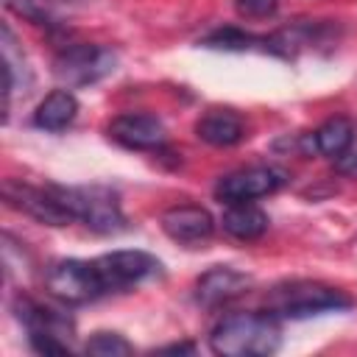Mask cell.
Wrapping results in <instances>:
<instances>
[{
	"instance_id": "cell-21",
	"label": "cell",
	"mask_w": 357,
	"mask_h": 357,
	"mask_svg": "<svg viewBox=\"0 0 357 357\" xmlns=\"http://www.w3.org/2000/svg\"><path fill=\"white\" fill-rule=\"evenodd\" d=\"M31 340V349L39 351V354H70V346L61 335H53V332H31L28 335Z\"/></svg>"
},
{
	"instance_id": "cell-7",
	"label": "cell",
	"mask_w": 357,
	"mask_h": 357,
	"mask_svg": "<svg viewBox=\"0 0 357 357\" xmlns=\"http://www.w3.org/2000/svg\"><path fill=\"white\" fill-rule=\"evenodd\" d=\"M106 290H126L162 273V262L148 251H112L95 259Z\"/></svg>"
},
{
	"instance_id": "cell-13",
	"label": "cell",
	"mask_w": 357,
	"mask_h": 357,
	"mask_svg": "<svg viewBox=\"0 0 357 357\" xmlns=\"http://www.w3.org/2000/svg\"><path fill=\"white\" fill-rule=\"evenodd\" d=\"M195 134L201 142H206L212 148H231L245 137V126L234 112L215 109V112H206L195 123Z\"/></svg>"
},
{
	"instance_id": "cell-2",
	"label": "cell",
	"mask_w": 357,
	"mask_h": 357,
	"mask_svg": "<svg viewBox=\"0 0 357 357\" xmlns=\"http://www.w3.org/2000/svg\"><path fill=\"white\" fill-rule=\"evenodd\" d=\"M351 304L354 301L343 290L321 282H284L276 284L265 298L268 312H273L276 318H310L321 312L349 310Z\"/></svg>"
},
{
	"instance_id": "cell-23",
	"label": "cell",
	"mask_w": 357,
	"mask_h": 357,
	"mask_svg": "<svg viewBox=\"0 0 357 357\" xmlns=\"http://www.w3.org/2000/svg\"><path fill=\"white\" fill-rule=\"evenodd\" d=\"M159 351H167V354H192L195 346H192V343H173V346H165V349H159Z\"/></svg>"
},
{
	"instance_id": "cell-6",
	"label": "cell",
	"mask_w": 357,
	"mask_h": 357,
	"mask_svg": "<svg viewBox=\"0 0 357 357\" xmlns=\"http://www.w3.org/2000/svg\"><path fill=\"white\" fill-rule=\"evenodd\" d=\"M3 201L33 218L36 223H45V226H70L75 220V215L67 209V204L56 195L53 187H33V184H25V181H17V178H6L3 181Z\"/></svg>"
},
{
	"instance_id": "cell-3",
	"label": "cell",
	"mask_w": 357,
	"mask_h": 357,
	"mask_svg": "<svg viewBox=\"0 0 357 357\" xmlns=\"http://www.w3.org/2000/svg\"><path fill=\"white\" fill-rule=\"evenodd\" d=\"M56 195L67 204V209L75 215V220H81L84 226H89L98 234H117L126 229V215L120 209V198L114 190L92 184V187H56Z\"/></svg>"
},
{
	"instance_id": "cell-12",
	"label": "cell",
	"mask_w": 357,
	"mask_h": 357,
	"mask_svg": "<svg viewBox=\"0 0 357 357\" xmlns=\"http://www.w3.org/2000/svg\"><path fill=\"white\" fill-rule=\"evenodd\" d=\"M268 212L259 209L257 204L251 201H240V204H229V209L223 212L220 218V226L229 237L240 240V243H248V240H259L265 231H268Z\"/></svg>"
},
{
	"instance_id": "cell-4",
	"label": "cell",
	"mask_w": 357,
	"mask_h": 357,
	"mask_svg": "<svg viewBox=\"0 0 357 357\" xmlns=\"http://www.w3.org/2000/svg\"><path fill=\"white\" fill-rule=\"evenodd\" d=\"M45 290L64 304H89L106 290L98 265L84 259H56L45 271Z\"/></svg>"
},
{
	"instance_id": "cell-17",
	"label": "cell",
	"mask_w": 357,
	"mask_h": 357,
	"mask_svg": "<svg viewBox=\"0 0 357 357\" xmlns=\"http://www.w3.org/2000/svg\"><path fill=\"white\" fill-rule=\"evenodd\" d=\"M8 11H14L17 17L28 20V22H36V25H50L56 22V0H3Z\"/></svg>"
},
{
	"instance_id": "cell-16",
	"label": "cell",
	"mask_w": 357,
	"mask_h": 357,
	"mask_svg": "<svg viewBox=\"0 0 357 357\" xmlns=\"http://www.w3.org/2000/svg\"><path fill=\"white\" fill-rule=\"evenodd\" d=\"M351 139H354V126L346 120V117H332L326 120L318 131H315V142H318V151L324 156H340L346 148H351Z\"/></svg>"
},
{
	"instance_id": "cell-10",
	"label": "cell",
	"mask_w": 357,
	"mask_h": 357,
	"mask_svg": "<svg viewBox=\"0 0 357 357\" xmlns=\"http://www.w3.org/2000/svg\"><path fill=\"white\" fill-rule=\"evenodd\" d=\"M162 231L181 243V245H198L206 243L215 231V218L195 204H181V206H170L162 215Z\"/></svg>"
},
{
	"instance_id": "cell-18",
	"label": "cell",
	"mask_w": 357,
	"mask_h": 357,
	"mask_svg": "<svg viewBox=\"0 0 357 357\" xmlns=\"http://www.w3.org/2000/svg\"><path fill=\"white\" fill-rule=\"evenodd\" d=\"M84 351L92 354V357H128L134 351V346L117 332H95L86 340Z\"/></svg>"
},
{
	"instance_id": "cell-11",
	"label": "cell",
	"mask_w": 357,
	"mask_h": 357,
	"mask_svg": "<svg viewBox=\"0 0 357 357\" xmlns=\"http://www.w3.org/2000/svg\"><path fill=\"white\" fill-rule=\"evenodd\" d=\"M248 287H251V276H245L243 271L218 265L195 282V301L204 307H220V304L243 296Z\"/></svg>"
},
{
	"instance_id": "cell-1",
	"label": "cell",
	"mask_w": 357,
	"mask_h": 357,
	"mask_svg": "<svg viewBox=\"0 0 357 357\" xmlns=\"http://www.w3.org/2000/svg\"><path fill=\"white\" fill-rule=\"evenodd\" d=\"M282 346L273 312H231L209 332V349L220 357H268Z\"/></svg>"
},
{
	"instance_id": "cell-5",
	"label": "cell",
	"mask_w": 357,
	"mask_h": 357,
	"mask_svg": "<svg viewBox=\"0 0 357 357\" xmlns=\"http://www.w3.org/2000/svg\"><path fill=\"white\" fill-rule=\"evenodd\" d=\"M117 67V53L103 45H70L59 50L53 73L67 86H89L112 75Z\"/></svg>"
},
{
	"instance_id": "cell-15",
	"label": "cell",
	"mask_w": 357,
	"mask_h": 357,
	"mask_svg": "<svg viewBox=\"0 0 357 357\" xmlns=\"http://www.w3.org/2000/svg\"><path fill=\"white\" fill-rule=\"evenodd\" d=\"M0 36H3L0 39V47H3V73H6V89H3V95H6V114H8L11 92L17 89V84H28V81H22V75L25 78H31V75H28V64H25L22 47H17V39H14V33H11L8 25H3V33Z\"/></svg>"
},
{
	"instance_id": "cell-14",
	"label": "cell",
	"mask_w": 357,
	"mask_h": 357,
	"mask_svg": "<svg viewBox=\"0 0 357 357\" xmlns=\"http://www.w3.org/2000/svg\"><path fill=\"white\" fill-rule=\"evenodd\" d=\"M78 114V100L67 89H53L42 98V103L33 112V123L45 131H64Z\"/></svg>"
},
{
	"instance_id": "cell-8",
	"label": "cell",
	"mask_w": 357,
	"mask_h": 357,
	"mask_svg": "<svg viewBox=\"0 0 357 357\" xmlns=\"http://www.w3.org/2000/svg\"><path fill=\"white\" fill-rule=\"evenodd\" d=\"M282 184H284V170H279L273 165H257V167H245V170L223 176L215 184V198L226 201V204L254 201V198L276 192Z\"/></svg>"
},
{
	"instance_id": "cell-9",
	"label": "cell",
	"mask_w": 357,
	"mask_h": 357,
	"mask_svg": "<svg viewBox=\"0 0 357 357\" xmlns=\"http://www.w3.org/2000/svg\"><path fill=\"white\" fill-rule=\"evenodd\" d=\"M109 137L128 151H159L167 142V128L153 114H117L109 123Z\"/></svg>"
},
{
	"instance_id": "cell-19",
	"label": "cell",
	"mask_w": 357,
	"mask_h": 357,
	"mask_svg": "<svg viewBox=\"0 0 357 357\" xmlns=\"http://www.w3.org/2000/svg\"><path fill=\"white\" fill-rule=\"evenodd\" d=\"M254 42H259V39L240 28H220L204 39V45L215 47V50H248V47H254Z\"/></svg>"
},
{
	"instance_id": "cell-20",
	"label": "cell",
	"mask_w": 357,
	"mask_h": 357,
	"mask_svg": "<svg viewBox=\"0 0 357 357\" xmlns=\"http://www.w3.org/2000/svg\"><path fill=\"white\" fill-rule=\"evenodd\" d=\"M279 8V0H234V11L243 20H268Z\"/></svg>"
},
{
	"instance_id": "cell-22",
	"label": "cell",
	"mask_w": 357,
	"mask_h": 357,
	"mask_svg": "<svg viewBox=\"0 0 357 357\" xmlns=\"http://www.w3.org/2000/svg\"><path fill=\"white\" fill-rule=\"evenodd\" d=\"M335 170L340 176L357 178V148H346L340 156H335Z\"/></svg>"
}]
</instances>
